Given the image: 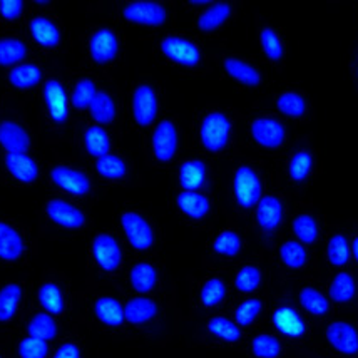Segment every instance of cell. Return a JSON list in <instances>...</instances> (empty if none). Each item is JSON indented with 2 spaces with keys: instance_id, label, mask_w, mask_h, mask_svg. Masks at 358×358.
Listing matches in <instances>:
<instances>
[{
  "instance_id": "cell-2",
  "label": "cell",
  "mask_w": 358,
  "mask_h": 358,
  "mask_svg": "<svg viewBox=\"0 0 358 358\" xmlns=\"http://www.w3.org/2000/svg\"><path fill=\"white\" fill-rule=\"evenodd\" d=\"M229 133H231V122L223 113L208 114L199 129L203 146L213 152L223 151L229 141Z\"/></svg>"
},
{
  "instance_id": "cell-8",
  "label": "cell",
  "mask_w": 358,
  "mask_h": 358,
  "mask_svg": "<svg viewBox=\"0 0 358 358\" xmlns=\"http://www.w3.org/2000/svg\"><path fill=\"white\" fill-rule=\"evenodd\" d=\"M50 178L59 187L74 196H84L91 191V181L83 171L67 166H55L50 171Z\"/></svg>"
},
{
  "instance_id": "cell-36",
  "label": "cell",
  "mask_w": 358,
  "mask_h": 358,
  "mask_svg": "<svg viewBox=\"0 0 358 358\" xmlns=\"http://www.w3.org/2000/svg\"><path fill=\"white\" fill-rule=\"evenodd\" d=\"M280 258L292 270H300L306 265V250L298 241H285L280 248Z\"/></svg>"
},
{
  "instance_id": "cell-1",
  "label": "cell",
  "mask_w": 358,
  "mask_h": 358,
  "mask_svg": "<svg viewBox=\"0 0 358 358\" xmlns=\"http://www.w3.org/2000/svg\"><path fill=\"white\" fill-rule=\"evenodd\" d=\"M233 189L238 204L245 210L257 206L262 199V181H259L257 171L250 166H241L236 169L233 179Z\"/></svg>"
},
{
  "instance_id": "cell-31",
  "label": "cell",
  "mask_w": 358,
  "mask_h": 358,
  "mask_svg": "<svg viewBox=\"0 0 358 358\" xmlns=\"http://www.w3.org/2000/svg\"><path fill=\"white\" fill-rule=\"evenodd\" d=\"M89 109H91L92 117L102 124H109L116 117V106H114L113 97L106 92H96Z\"/></svg>"
},
{
  "instance_id": "cell-13",
  "label": "cell",
  "mask_w": 358,
  "mask_h": 358,
  "mask_svg": "<svg viewBox=\"0 0 358 358\" xmlns=\"http://www.w3.org/2000/svg\"><path fill=\"white\" fill-rule=\"evenodd\" d=\"M89 50H91V57L96 62L106 64L110 62L117 55L119 42L116 34L109 29H99L92 34L91 44H89Z\"/></svg>"
},
{
  "instance_id": "cell-3",
  "label": "cell",
  "mask_w": 358,
  "mask_h": 358,
  "mask_svg": "<svg viewBox=\"0 0 358 358\" xmlns=\"http://www.w3.org/2000/svg\"><path fill=\"white\" fill-rule=\"evenodd\" d=\"M121 224L133 248L139 251L151 248L155 243V233H152L151 224L143 216L134 211H127L121 216Z\"/></svg>"
},
{
  "instance_id": "cell-7",
  "label": "cell",
  "mask_w": 358,
  "mask_h": 358,
  "mask_svg": "<svg viewBox=\"0 0 358 358\" xmlns=\"http://www.w3.org/2000/svg\"><path fill=\"white\" fill-rule=\"evenodd\" d=\"M178 151V131L171 121H161L152 134V152L159 161L168 163Z\"/></svg>"
},
{
  "instance_id": "cell-33",
  "label": "cell",
  "mask_w": 358,
  "mask_h": 358,
  "mask_svg": "<svg viewBox=\"0 0 358 358\" xmlns=\"http://www.w3.org/2000/svg\"><path fill=\"white\" fill-rule=\"evenodd\" d=\"M27 331H29V336L49 342V340L55 338V335H57V325H55L54 318L50 317V315L39 313L31 320V323H29L27 327Z\"/></svg>"
},
{
  "instance_id": "cell-21",
  "label": "cell",
  "mask_w": 358,
  "mask_h": 358,
  "mask_svg": "<svg viewBox=\"0 0 358 358\" xmlns=\"http://www.w3.org/2000/svg\"><path fill=\"white\" fill-rule=\"evenodd\" d=\"M204 181H206V166L203 161H186L179 168V182L185 187V191L199 189L204 185Z\"/></svg>"
},
{
  "instance_id": "cell-15",
  "label": "cell",
  "mask_w": 358,
  "mask_h": 358,
  "mask_svg": "<svg viewBox=\"0 0 358 358\" xmlns=\"http://www.w3.org/2000/svg\"><path fill=\"white\" fill-rule=\"evenodd\" d=\"M283 220V204L276 196H263L257 204V221L263 231H275Z\"/></svg>"
},
{
  "instance_id": "cell-51",
  "label": "cell",
  "mask_w": 358,
  "mask_h": 358,
  "mask_svg": "<svg viewBox=\"0 0 358 358\" xmlns=\"http://www.w3.org/2000/svg\"><path fill=\"white\" fill-rule=\"evenodd\" d=\"M49 347L44 340L27 336L19 345V355L20 358H47Z\"/></svg>"
},
{
  "instance_id": "cell-16",
  "label": "cell",
  "mask_w": 358,
  "mask_h": 358,
  "mask_svg": "<svg viewBox=\"0 0 358 358\" xmlns=\"http://www.w3.org/2000/svg\"><path fill=\"white\" fill-rule=\"evenodd\" d=\"M273 325L276 327L280 334L287 335L289 338H298L306 331L305 320L296 310L289 308V306H280L273 313Z\"/></svg>"
},
{
  "instance_id": "cell-32",
  "label": "cell",
  "mask_w": 358,
  "mask_h": 358,
  "mask_svg": "<svg viewBox=\"0 0 358 358\" xmlns=\"http://www.w3.org/2000/svg\"><path fill=\"white\" fill-rule=\"evenodd\" d=\"M84 144H86L89 155L94 157H102L109 155L110 141H109L108 133H106L102 127H97V126L89 127L86 134H84Z\"/></svg>"
},
{
  "instance_id": "cell-11",
  "label": "cell",
  "mask_w": 358,
  "mask_h": 358,
  "mask_svg": "<svg viewBox=\"0 0 358 358\" xmlns=\"http://www.w3.org/2000/svg\"><path fill=\"white\" fill-rule=\"evenodd\" d=\"M133 114L139 126H149L156 119L157 97L151 86H139L133 96Z\"/></svg>"
},
{
  "instance_id": "cell-22",
  "label": "cell",
  "mask_w": 358,
  "mask_h": 358,
  "mask_svg": "<svg viewBox=\"0 0 358 358\" xmlns=\"http://www.w3.org/2000/svg\"><path fill=\"white\" fill-rule=\"evenodd\" d=\"M94 312H96V317L101 320L102 323L109 327H119L122 322H124V308L119 303L116 298L110 296H102L96 301L94 305Z\"/></svg>"
},
{
  "instance_id": "cell-48",
  "label": "cell",
  "mask_w": 358,
  "mask_h": 358,
  "mask_svg": "<svg viewBox=\"0 0 358 358\" xmlns=\"http://www.w3.org/2000/svg\"><path fill=\"white\" fill-rule=\"evenodd\" d=\"M259 42H262V47L268 59L280 61L283 57V42H281L278 32H275L273 29H263L262 34H259Z\"/></svg>"
},
{
  "instance_id": "cell-41",
  "label": "cell",
  "mask_w": 358,
  "mask_h": 358,
  "mask_svg": "<svg viewBox=\"0 0 358 358\" xmlns=\"http://www.w3.org/2000/svg\"><path fill=\"white\" fill-rule=\"evenodd\" d=\"M327 257L334 266L347 265L350 259V245H348L347 238L343 234H335L328 243Z\"/></svg>"
},
{
  "instance_id": "cell-14",
  "label": "cell",
  "mask_w": 358,
  "mask_h": 358,
  "mask_svg": "<svg viewBox=\"0 0 358 358\" xmlns=\"http://www.w3.org/2000/svg\"><path fill=\"white\" fill-rule=\"evenodd\" d=\"M44 99L52 121L57 124H64L69 116V109H67L66 91L59 80H47L44 86Z\"/></svg>"
},
{
  "instance_id": "cell-47",
  "label": "cell",
  "mask_w": 358,
  "mask_h": 358,
  "mask_svg": "<svg viewBox=\"0 0 358 358\" xmlns=\"http://www.w3.org/2000/svg\"><path fill=\"white\" fill-rule=\"evenodd\" d=\"M262 283V271L257 266H245L238 271L236 278H234V285L240 289L241 293H251L255 292Z\"/></svg>"
},
{
  "instance_id": "cell-30",
  "label": "cell",
  "mask_w": 358,
  "mask_h": 358,
  "mask_svg": "<svg viewBox=\"0 0 358 358\" xmlns=\"http://www.w3.org/2000/svg\"><path fill=\"white\" fill-rule=\"evenodd\" d=\"M22 298V288L10 283L0 289V322H8L17 312V306Z\"/></svg>"
},
{
  "instance_id": "cell-6",
  "label": "cell",
  "mask_w": 358,
  "mask_h": 358,
  "mask_svg": "<svg viewBox=\"0 0 358 358\" xmlns=\"http://www.w3.org/2000/svg\"><path fill=\"white\" fill-rule=\"evenodd\" d=\"M45 213L55 224L67 229H79L86 224V216L74 204L62 201V199H50L45 204Z\"/></svg>"
},
{
  "instance_id": "cell-42",
  "label": "cell",
  "mask_w": 358,
  "mask_h": 358,
  "mask_svg": "<svg viewBox=\"0 0 358 358\" xmlns=\"http://www.w3.org/2000/svg\"><path fill=\"white\" fill-rule=\"evenodd\" d=\"M276 104H278L281 113L289 117H301L306 110V101L303 96L296 92H283L276 101Z\"/></svg>"
},
{
  "instance_id": "cell-19",
  "label": "cell",
  "mask_w": 358,
  "mask_h": 358,
  "mask_svg": "<svg viewBox=\"0 0 358 358\" xmlns=\"http://www.w3.org/2000/svg\"><path fill=\"white\" fill-rule=\"evenodd\" d=\"M178 208L193 220H201L210 211V201L198 191H182L176 198Z\"/></svg>"
},
{
  "instance_id": "cell-23",
  "label": "cell",
  "mask_w": 358,
  "mask_h": 358,
  "mask_svg": "<svg viewBox=\"0 0 358 358\" xmlns=\"http://www.w3.org/2000/svg\"><path fill=\"white\" fill-rule=\"evenodd\" d=\"M157 313V305L149 298H134L124 306V318L133 325H141L152 320Z\"/></svg>"
},
{
  "instance_id": "cell-54",
  "label": "cell",
  "mask_w": 358,
  "mask_h": 358,
  "mask_svg": "<svg viewBox=\"0 0 358 358\" xmlns=\"http://www.w3.org/2000/svg\"><path fill=\"white\" fill-rule=\"evenodd\" d=\"M350 251H353V257H355V259L358 262V236L355 238V240H353Z\"/></svg>"
},
{
  "instance_id": "cell-12",
  "label": "cell",
  "mask_w": 358,
  "mask_h": 358,
  "mask_svg": "<svg viewBox=\"0 0 358 358\" xmlns=\"http://www.w3.org/2000/svg\"><path fill=\"white\" fill-rule=\"evenodd\" d=\"M124 17L129 22L141 25H163L166 8L156 2H133L126 6Z\"/></svg>"
},
{
  "instance_id": "cell-17",
  "label": "cell",
  "mask_w": 358,
  "mask_h": 358,
  "mask_svg": "<svg viewBox=\"0 0 358 358\" xmlns=\"http://www.w3.org/2000/svg\"><path fill=\"white\" fill-rule=\"evenodd\" d=\"M0 144L8 152H27L31 138L22 126L14 121L0 122Z\"/></svg>"
},
{
  "instance_id": "cell-56",
  "label": "cell",
  "mask_w": 358,
  "mask_h": 358,
  "mask_svg": "<svg viewBox=\"0 0 358 358\" xmlns=\"http://www.w3.org/2000/svg\"><path fill=\"white\" fill-rule=\"evenodd\" d=\"M37 6H49L50 2H47V0H41V2H36Z\"/></svg>"
},
{
  "instance_id": "cell-20",
  "label": "cell",
  "mask_w": 358,
  "mask_h": 358,
  "mask_svg": "<svg viewBox=\"0 0 358 358\" xmlns=\"http://www.w3.org/2000/svg\"><path fill=\"white\" fill-rule=\"evenodd\" d=\"M24 251L22 236L12 226L0 221V258L6 262H15Z\"/></svg>"
},
{
  "instance_id": "cell-53",
  "label": "cell",
  "mask_w": 358,
  "mask_h": 358,
  "mask_svg": "<svg viewBox=\"0 0 358 358\" xmlns=\"http://www.w3.org/2000/svg\"><path fill=\"white\" fill-rule=\"evenodd\" d=\"M54 358H80V350L76 343H64L61 345Z\"/></svg>"
},
{
  "instance_id": "cell-43",
  "label": "cell",
  "mask_w": 358,
  "mask_h": 358,
  "mask_svg": "<svg viewBox=\"0 0 358 358\" xmlns=\"http://www.w3.org/2000/svg\"><path fill=\"white\" fill-rule=\"evenodd\" d=\"M313 157L308 151H298L295 156L292 157L288 166V174L293 181L301 182L308 178L310 171H312Z\"/></svg>"
},
{
  "instance_id": "cell-4",
  "label": "cell",
  "mask_w": 358,
  "mask_h": 358,
  "mask_svg": "<svg viewBox=\"0 0 358 358\" xmlns=\"http://www.w3.org/2000/svg\"><path fill=\"white\" fill-rule=\"evenodd\" d=\"M161 50L168 59H171L173 62L181 64V66L193 67L201 61V54H199V49L193 44L191 41L182 39V37H166V39L161 42Z\"/></svg>"
},
{
  "instance_id": "cell-24",
  "label": "cell",
  "mask_w": 358,
  "mask_h": 358,
  "mask_svg": "<svg viewBox=\"0 0 358 358\" xmlns=\"http://www.w3.org/2000/svg\"><path fill=\"white\" fill-rule=\"evenodd\" d=\"M32 37L44 47H55L61 41V32L52 20L45 17H36L31 20Z\"/></svg>"
},
{
  "instance_id": "cell-5",
  "label": "cell",
  "mask_w": 358,
  "mask_h": 358,
  "mask_svg": "<svg viewBox=\"0 0 358 358\" xmlns=\"http://www.w3.org/2000/svg\"><path fill=\"white\" fill-rule=\"evenodd\" d=\"M92 257L104 271H116L122 262L121 248L110 234H97L92 243Z\"/></svg>"
},
{
  "instance_id": "cell-50",
  "label": "cell",
  "mask_w": 358,
  "mask_h": 358,
  "mask_svg": "<svg viewBox=\"0 0 358 358\" xmlns=\"http://www.w3.org/2000/svg\"><path fill=\"white\" fill-rule=\"evenodd\" d=\"M262 301L253 298V300H246L238 306L236 312H234V318H236V323L241 327H248L255 322V318L258 317L259 312H262Z\"/></svg>"
},
{
  "instance_id": "cell-9",
  "label": "cell",
  "mask_w": 358,
  "mask_h": 358,
  "mask_svg": "<svg viewBox=\"0 0 358 358\" xmlns=\"http://www.w3.org/2000/svg\"><path fill=\"white\" fill-rule=\"evenodd\" d=\"M327 340L335 350L345 355L358 353V331L347 322H335L327 328Z\"/></svg>"
},
{
  "instance_id": "cell-28",
  "label": "cell",
  "mask_w": 358,
  "mask_h": 358,
  "mask_svg": "<svg viewBox=\"0 0 358 358\" xmlns=\"http://www.w3.org/2000/svg\"><path fill=\"white\" fill-rule=\"evenodd\" d=\"M131 287L138 293H149L157 283V271L156 268L149 263H138L131 270Z\"/></svg>"
},
{
  "instance_id": "cell-27",
  "label": "cell",
  "mask_w": 358,
  "mask_h": 358,
  "mask_svg": "<svg viewBox=\"0 0 358 358\" xmlns=\"http://www.w3.org/2000/svg\"><path fill=\"white\" fill-rule=\"evenodd\" d=\"M42 79L41 67L36 64H20V66L14 67L8 74V80L17 89H29L39 84Z\"/></svg>"
},
{
  "instance_id": "cell-38",
  "label": "cell",
  "mask_w": 358,
  "mask_h": 358,
  "mask_svg": "<svg viewBox=\"0 0 358 358\" xmlns=\"http://www.w3.org/2000/svg\"><path fill=\"white\" fill-rule=\"evenodd\" d=\"M27 55V47L19 39H0V66H12Z\"/></svg>"
},
{
  "instance_id": "cell-29",
  "label": "cell",
  "mask_w": 358,
  "mask_h": 358,
  "mask_svg": "<svg viewBox=\"0 0 358 358\" xmlns=\"http://www.w3.org/2000/svg\"><path fill=\"white\" fill-rule=\"evenodd\" d=\"M357 287L352 275L348 273H338L330 285V298L336 303H348L355 298Z\"/></svg>"
},
{
  "instance_id": "cell-39",
  "label": "cell",
  "mask_w": 358,
  "mask_h": 358,
  "mask_svg": "<svg viewBox=\"0 0 358 358\" xmlns=\"http://www.w3.org/2000/svg\"><path fill=\"white\" fill-rule=\"evenodd\" d=\"M293 231L298 240L306 245H312L318 240V223L312 215H298L293 220Z\"/></svg>"
},
{
  "instance_id": "cell-55",
  "label": "cell",
  "mask_w": 358,
  "mask_h": 358,
  "mask_svg": "<svg viewBox=\"0 0 358 358\" xmlns=\"http://www.w3.org/2000/svg\"><path fill=\"white\" fill-rule=\"evenodd\" d=\"M191 6H196V7H199V6H210V2H208V0H193V2H189Z\"/></svg>"
},
{
  "instance_id": "cell-46",
  "label": "cell",
  "mask_w": 358,
  "mask_h": 358,
  "mask_svg": "<svg viewBox=\"0 0 358 358\" xmlns=\"http://www.w3.org/2000/svg\"><path fill=\"white\" fill-rule=\"evenodd\" d=\"M226 296V287L220 278H210L201 288V303L208 308L220 305Z\"/></svg>"
},
{
  "instance_id": "cell-52",
  "label": "cell",
  "mask_w": 358,
  "mask_h": 358,
  "mask_svg": "<svg viewBox=\"0 0 358 358\" xmlns=\"http://www.w3.org/2000/svg\"><path fill=\"white\" fill-rule=\"evenodd\" d=\"M22 8L24 2H20V0H2L0 2V14L7 20H15L17 17H20Z\"/></svg>"
},
{
  "instance_id": "cell-10",
  "label": "cell",
  "mask_w": 358,
  "mask_h": 358,
  "mask_svg": "<svg viewBox=\"0 0 358 358\" xmlns=\"http://www.w3.org/2000/svg\"><path fill=\"white\" fill-rule=\"evenodd\" d=\"M251 134L263 148H280L285 143V127L273 117H258L251 124Z\"/></svg>"
},
{
  "instance_id": "cell-44",
  "label": "cell",
  "mask_w": 358,
  "mask_h": 358,
  "mask_svg": "<svg viewBox=\"0 0 358 358\" xmlns=\"http://www.w3.org/2000/svg\"><path fill=\"white\" fill-rule=\"evenodd\" d=\"M213 250L218 255H223V257H236L241 250L240 234L231 231V229L220 233L215 243H213Z\"/></svg>"
},
{
  "instance_id": "cell-37",
  "label": "cell",
  "mask_w": 358,
  "mask_h": 358,
  "mask_svg": "<svg viewBox=\"0 0 358 358\" xmlns=\"http://www.w3.org/2000/svg\"><path fill=\"white\" fill-rule=\"evenodd\" d=\"M208 330H210V334L218 336L220 340H223V342L234 343L241 338V331L236 323L224 317L213 318L211 322L208 323Z\"/></svg>"
},
{
  "instance_id": "cell-40",
  "label": "cell",
  "mask_w": 358,
  "mask_h": 358,
  "mask_svg": "<svg viewBox=\"0 0 358 358\" xmlns=\"http://www.w3.org/2000/svg\"><path fill=\"white\" fill-rule=\"evenodd\" d=\"M97 173L106 179H121L126 176V163L119 156L106 155L97 159L96 163Z\"/></svg>"
},
{
  "instance_id": "cell-25",
  "label": "cell",
  "mask_w": 358,
  "mask_h": 358,
  "mask_svg": "<svg viewBox=\"0 0 358 358\" xmlns=\"http://www.w3.org/2000/svg\"><path fill=\"white\" fill-rule=\"evenodd\" d=\"M224 69L231 76L233 79L240 80V83L246 84V86H258L262 83V76L248 62L241 61V59L229 57L224 61Z\"/></svg>"
},
{
  "instance_id": "cell-35",
  "label": "cell",
  "mask_w": 358,
  "mask_h": 358,
  "mask_svg": "<svg viewBox=\"0 0 358 358\" xmlns=\"http://www.w3.org/2000/svg\"><path fill=\"white\" fill-rule=\"evenodd\" d=\"M39 301L41 305L50 315H61L64 312V296L57 285L44 283L39 289Z\"/></svg>"
},
{
  "instance_id": "cell-26",
  "label": "cell",
  "mask_w": 358,
  "mask_h": 358,
  "mask_svg": "<svg viewBox=\"0 0 358 358\" xmlns=\"http://www.w3.org/2000/svg\"><path fill=\"white\" fill-rule=\"evenodd\" d=\"M231 15V6L226 2H216L211 3L208 10H204L201 17L198 19V27L204 32H210L218 29L221 24H224L228 20V17Z\"/></svg>"
},
{
  "instance_id": "cell-45",
  "label": "cell",
  "mask_w": 358,
  "mask_h": 358,
  "mask_svg": "<svg viewBox=\"0 0 358 358\" xmlns=\"http://www.w3.org/2000/svg\"><path fill=\"white\" fill-rule=\"evenodd\" d=\"M251 352L257 358H276L281 352V345L275 336L258 335L251 342Z\"/></svg>"
},
{
  "instance_id": "cell-18",
  "label": "cell",
  "mask_w": 358,
  "mask_h": 358,
  "mask_svg": "<svg viewBox=\"0 0 358 358\" xmlns=\"http://www.w3.org/2000/svg\"><path fill=\"white\" fill-rule=\"evenodd\" d=\"M6 166L12 176L20 182H34L39 176V168H37L36 161L25 152H8Z\"/></svg>"
},
{
  "instance_id": "cell-34",
  "label": "cell",
  "mask_w": 358,
  "mask_h": 358,
  "mask_svg": "<svg viewBox=\"0 0 358 358\" xmlns=\"http://www.w3.org/2000/svg\"><path fill=\"white\" fill-rule=\"evenodd\" d=\"M300 303L308 313L317 315V317H323L330 310V303L317 288L306 287L300 292Z\"/></svg>"
},
{
  "instance_id": "cell-49",
  "label": "cell",
  "mask_w": 358,
  "mask_h": 358,
  "mask_svg": "<svg viewBox=\"0 0 358 358\" xmlns=\"http://www.w3.org/2000/svg\"><path fill=\"white\" fill-rule=\"evenodd\" d=\"M96 96V86L92 80L80 79L74 87V94H72V102L78 109H86L91 106V102Z\"/></svg>"
}]
</instances>
